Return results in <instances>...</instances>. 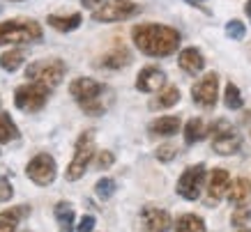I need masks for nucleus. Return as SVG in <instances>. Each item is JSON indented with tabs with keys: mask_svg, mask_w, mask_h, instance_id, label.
Returning a JSON list of instances; mask_svg holds the SVG:
<instances>
[{
	"mask_svg": "<svg viewBox=\"0 0 251 232\" xmlns=\"http://www.w3.org/2000/svg\"><path fill=\"white\" fill-rule=\"evenodd\" d=\"M131 39L138 51L150 58L173 55L180 46V32L171 25H161V23H141L131 30Z\"/></svg>",
	"mask_w": 251,
	"mask_h": 232,
	"instance_id": "1",
	"label": "nucleus"
},
{
	"mask_svg": "<svg viewBox=\"0 0 251 232\" xmlns=\"http://www.w3.org/2000/svg\"><path fill=\"white\" fill-rule=\"evenodd\" d=\"M72 97L76 99V104L83 108L88 115H101L108 108V99H104V94L108 92V88L104 83L95 81V78H76L69 85Z\"/></svg>",
	"mask_w": 251,
	"mask_h": 232,
	"instance_id": "2",
	"label": "nucleus"
},
{
	"mask_svg": "<svg viewBox=\"0 0 251 232\" xmlns=\"http://www.w3.org/2000/svg\"><path fill=\"white\" fill-rule=\"evenodd\" d=\"M42 39V25L32 19H12L0 23V46L2 44H30Z\"/></svg>",
	"mask_w": 251,
	"mask_h": 232,
	"instance_id": "3",
	"label": "nucleus"
},
{
	"mask_svg": "<svg viewBox=\"0 0 251 232\" xmlns=\"http://www.w3.org/2000/svg\"><path fill=\"white\" fill-rule=\"evenodd\" d=\"M92 157H95V131H83L76 140V150H74V159L69 163L65 177L69 182H76L83 177L85 168L90 165Z\"/></svg>",
	"mask_w": 251,
	"mask_h": 232,
	"instance_id": "4",
	"label": "nucleus"
},
{
	"mask_svg": "<svg viewBox=\"0 0 251 232\" xmlns=\"http://www.w3.org/2000/svg\"><path fill=\"white\" fill-rule=\"evenodd\" d=\"M65 62L62 60H39V62H32L28 65L25 69V78L30 83H39V85H46L53 90L55 85L65 78Z\"/></svg>",
	"mask_w": 251,
	"mask_h": 232,
	"instance_id": "5",
	"label": "nucleus"
},
{
	"mask_svg": "<svg viewBox=\"0 0 251 232\" xmlns=\"http://www.w3.org/2000/svg\"><path fill=\"white\" fill-rule=\"evenodd\" d=\"M210 138H212V150L217 154H224V157H228V154H235L240 152L242 147V136L237 134L235 127H230L228 122H214L212 127H210Z\"/></svg>",
	"mask_w": 251,
	"mask_h": 232,
	"instance_id": "6",
	"label": "nucleus"
},
{
	"mask_svg": "<svg viewBox=\"0 0 251 232\" xmlns=\"http://www.w3.org/2000/svg\"><path fill=\"white\" fill-rule=\"evenodd\" d=\"M49 94H51V88L39 85V83H25L21 88H16L14 104H16V108L23 113H37L46 106Z\"/></svg>",
	"mask_w": 251,
	"mask_h": 232,
	"instance_id": "7",
	"label": "nucleus"
},
{
	"mask_svg": "<svg viewBox=\"0 0 251 232\" xmlns=\"http://www.w3.org/2000/svg\"><path fill=\"white\" fill-rule=\"evenodd\" d=\"M141 12L136 2L131 0H108L104 5H99L92 12V21L99 23H115V21H127L131 16H136Z\"/></svg>",
	"mask_w": 251,
	"mask_h": 232,
	"instance_id": "8",
	"label": "nucleus"
},
{
	"mask_svg": "<svg viewBox=\"0 0 251 232\" xmlns=\"http://www.w3.org/2000/svg\"><path fill=\"white\" fill-rule=\"evenodd\" d=\"M203 184H205V165H189L177 180V193L182 195L184 200H198Z\"/></svg>",
	"mask_w": 251,
	"mask_h": 232,
	"instance_id": "9",
	"label": "nucleus"
},
{
	"mask_svg": "<svg viewBox=\"0 0 251 232\" xmlns=\"http://www.w3.org/2000/svg\"><path fill=\"white\" fill-rule=\"evenodd\" d=\"M217 97H219V76L214 74V71L205 74L201 81L194 83V88H191V99L201 108H212L217 104Z\"/></svg>",
	"mask_w": 251,
	"mask_h": 232,
	"instance_id": "10",
	"label": "nucleus"
},
{
	"mask_svg": "<svg viewBox=\"0 0 251 232\" xmlns=\"http://www.w3.org/2000/svg\"><path fill=\"white\" fill-rule=\"evenodd\" d=\"M28 177H30L37 186H49L51 182L55 180V161L51 154H37V157L32 159L28 168Z\"/></svg>",
	"mask_w": 251,
	"mask_h": 232,
	"instance_id": "11",
	"label": "nucleus"
},
{
	"mask_svg": "<svg viewBox=\"0 0 251 232\" xmlns=\"http://www.w3.org/2000/svg\"><path fill=\"white\" fill-rule=\"evenodd\" d=\"M141 223H143V232H168L171 230V214L159 207H145L141 211Z\"/></svg>",
	"mask_w": 251,
	"mask_h": 232,
	"instance_id": "12",
	"label": "nucleus"
},
{
	"mask_svg": "<svg viewBox=\"0 0 251 232\" xmlns=\"http://www.w3.org/2000/svg\"><path fill=\"white\" fill-rule=\"evenodd\" d=\"M164 83H166V74L161 71L159 67H154V65H150V67H143L141 71H138L136 76V90L138 92H157L159 88H164Z\"/></svg>",
	"mask_w": 251,
	"mask_h": 232,
	"instance_id": "13",
	"label": "nucleus"
},
{
	"mask_svg": "<svg viewBox=\"0 0 251 232\" xmlns=\"http://www.w3.org/2000/svg\"><path fill=\"white\" fill-rule=\"evenodd\" d=\"M230 184V175L224 168H214L210 172V182H207V205H217V202L226 195Z\"/></svg>",
	"mask_w": 251,
	"mask_h": 232,
	"instance_id": "14",
	"label": "nucleus"
},
{
	"mask_svg": "<svg viewBox=\"0 0 251 232\" xmlns=\"http://www.w3.org/2000/svg\"><path fill=\"white\" fill-rule=\"evenodd\" d=\"M177 65H180L182 71H187V74L194 76V74H198V71H203V67H205V58H203V53L198 51V48L189 46V48H184V51L180 53Z\"/></svg>",
	"mask_w": 251,
	"mask_h": 232,
	"instance_id": "15",
	"label": "nucleus"
},
{
	"mask_svg": "<svg viewBox=\"0 0 251 232\" xmlns=\"http://www.w3.org/2000/svg\"><path fill=\"white\" fill-rule=\"evenodd\" d=\"M131 62V53L127 46H115L113 51H108L106 55H101L99 60V67L104 69H120V67H127Z\"/></svg>",
	"mask_w": 251,
	"mask_h": 232,
	"instance_id": "16",
	"label": "nucleus"
},
{
	"mask_svg": "<svg viewBox=\"0 0 251 232\" xmlns=\"http://www.w3.org/2000/svg\"><path fill=\"white\" fill-rule=\"evenodd\" d=\"M226 195H228V200L233 202V205H237V207L249 205V202H251V184H249V180L240 177V180L230 182Z\"/></svg>",
	"mask_w": 251,
	"mask_h": 232,
	"instance_id": "17",
	"label": "nucleus"
},
{
	"mask_svg": "<svg viewBox=\"0 0 251 232\" xmlns=\"http://www.w3.org/2000/svg\"><path fill=\"white\" fill-rule=\"evenodd\" d=\"M28 214H30V207H25V205L0 211V232H14L16 225H19V221L25 218Z\"/></svg>",
	"mask_w": 251,
	"mask_h": 232,
	"instance_id": "18",
	"label": "nucleus"
},
{
	"mask_svg": "<svg viewBox=\"0 0 251 232\" xmlns=\"http://www.w3.org/2000/svg\"><path fill=\"white\" fill-rule=\"evenodd\" d=\"M148 131L152 136H175L180 131V117L175 115H164V117H157V120L148 127Z\"/></svg>",
	"mask_w": 251,
	"mask_h": 232,
	"instance_id": "19",
	"label": "nucleus"
},
{
	"mask_svg": "<svg viewBox=\"0 0 251 232\" xmlns=\"http://www.w3.org/2000/svg\"><path fill=\"white\" fill-rule=\"evenodd\" d=\"M81 21H83V16L78 14H69V16H58V14H51L49 19H46V23L51 25V28H55L58 32H72L76 30L78 25H81Z\"/></svg>",
	"mask_w": 251,
	"mask_h": 232,
	"instance_id": "20",
	"label": "nucleus"
},
{
	"mask_svg": "<svg viewBox=\"0 0 251 232\" xmlns=\"http://www.w3.org/2000/svg\"><path fill=\"white\" fill-rule=\"evenodd\" d=\"M205 136H207V127L201 117H191V120L184 124V142H187V145H194V142L203 140Z\"/></svg>",
	"mask_w": 251,
	"mask_h": 232,
	"instance_id": "21",
	"label": "nucleus"
},
{
	"mask_svg": "<svg viewBox=\"0 0 251 232\" xmlns=\"http://www.w3.org/2000/svg\"><path fill=\"white\" fill-rule=\"evenodd\" d=\"M177 101H180V90H177L175 85H168V88H164L161 94H157V99L150 101V108H152V111H161V108L175 106Z\"/></svg>",
	"mask_w": 251,
	"mask_h": 232,
	"instance_id": "22",
	"label": "nucleus"
},
{
	"mask_svg": "<svg viewBox=\"0 0 251 232\" xmlns=\"http://www.w3.org/2000/svg\"><path fill=\"white\" fill-rule=\"evenodd\" d=\"M175 232H205V221L196 214H182L175 221Z\"/></svg>",
	"mask_w": 251,
	"mask_h": 232,
	"instance_id": "23",
	"label": "nucleus"
},
{
	"mask_svg": "<svg viewBox=\"0 0 251 232\" xmlns=\"http://www.w3.org/2000/svg\"><path fill=\"white\" fill-rule=\"evenodd\" d=\"M16 138H19V127L9 117V113H0V142L7 145V142L16 140Z\"/></svg>",
	"mask_w": 251,
	"mask_h": 232,
	"instance_id": "24",
	"label": "nucleus"
},
{
	"mask_svg": "<svg viewBox=\"0 0 251 232\" xmlns=\"http://www.w3.org/2000/svg\"><path fill=\"white\" fill-rule=\"evenodd\" d=\"M55 218H58L62 232H72V225H74V209H72L69 202H58V205H55Z\"/></svg>",
	"mask_w": 251,
	"mask_h": 232,
	"instance_id": "25",
	"label": "nucleus"
},
{
	"mask_svg": "<svg viewBox=\"0 0 251 232\" xmlns=\"http://www.w3.org/2000/svg\"><path fill=\"white\" fill-rule=\"evenodd\" d=\"M23 60H25L23 51L12 48V51H7V53H2V55H0V67L5 69V71H16V69L23 65Z\"/></svg>",
	"mask_w": 251,
	"mask_h": 232,
	"instance_id": "26",
	"label": "nucleus"
},
{
	"mask_svg": "<svg viewBox=\"0 0 251 232\" xmlns=\"http://www.w3.org/2000/svg\"><path fill=\"white\" fill-rule=\"evenodd\" d=\"M224 104H226V108H230V111H240L244 106V99H242V94H240V90H237L235 83H228V85H226Z\"/></svg>",
	"mask_w": 251,
	"mask_h": 232,
	"instance_id": "27",
	"label": "nucleus"
},
{
	"mask_svg": "<svg viewBox=\"0 0 251 232\" xmlns=\"http://www.w3.org/2000/svg\"><path fill=\"white\" fill-rule=\"evenodd\" d=\"M226 35H228L230 39L240 42V39H244V35H247V25H244L240 19H233V21L226 23Z\"/></svg>",
	"mask_w": 251,
	"mask_h": 232,
	"instance_id": "28",
	"label": "nucleus"
},
{
	"mask_svg": "<svg viewBox=\"0 0 251 232\" xmlns=\"http://www.w3.org/2000/svg\"><path fill=\"white\" fill-rule=\"evenodd\" d=\"M115 191V182L108 180V177H104V180H99L97 184H95V193L101 198V200H108L111 195H113Z\"/></svg>",
	"mask_w": 251,
	"mask_h": 232,
	"instance_id": "29",
	"label": "nucleus"
},
{
	"mask_svg": "<svg viewBox=\"0 0 251 232\" xmlns=\"http://www.w3.org/2000/svg\"><path fill=\"white\" fill-rule=\"evenodd\" d=\"M251 221V209L244 205V207H237L235 211H233V216H230V223H233V228H242V225H247Z\"/></svg>",
	"mask_w": 251,
	"mask_h": 232,
	"instance_id": "30",
	"label": "nucleus"
},
{
	"mask_svg": "<svg viewBox=\"0 0 251 232\" xmlns=\"http://www.w3.org/2000/svg\"><path fill=\"white\" fill-rule=\"evenodd\" d=\"M175 154H177V150H175L173 145H164V147H159V150L154 152V157L159 159V161H173Z\"/></svg>",
	"mask_w": 251,
	"mask_h": 232,
	"instance_id": "31",
	"label": "nucleus"
},
{
	"mask_svg": "<svg viewBox=\"0 0 251 232\" xmlns=\"http://www.w3.org/2000/svg\"><path fill=\"white\" fill-rule=\"evenodd\" d=\"M113 161H115V157L111 154V152H99V157H97V161H95V165H97L99 170H106V168H111V165H113Z\"/></svg>",
	"mask_w": 251,
	"mask_h": 232,
	"instance_id": "32",
	"label": "nucleus"
},
{
	"mask_svg": "<svg viewBox=\"0 0 251 232\" xmlns=\"http://www.w3.org/2000/svg\"><path fill=\"white\" fill-rule=\"evenodd\" d=\"M12 193H14V191H12V184L7 182V177H0V200H2V202L9 200V198H12Z\"/></svg>",
	"mask_w": 251,
	"mask_h": 232,
	"instance_id": "33",
	"label": "nucleus"
},
{
	"mask_svg": "<svg viewBox=\"0 0 251 232\" xmlns=\"http://www.w3.org/2000/svg\"><path fill=\"white\" fill-rule=\"evenodd\" d=\"M92 230H95V216H83L76 228V232H92Z\"/></svg>",
	"mask_w": 251,
	"mask_h": 232,
	"instance_id": "34",
	"label": "nucleus"
},
{
	"mask_svg": "<svg viewBox=\"0 0 251 232\" xmlns=\"http://www.w3.org/2000/svg\"><path fill=\"white\" fill-rule=\"evenodd\" d=\"M104 2H106V0H81V5H83V7H90V9H97L99 5H104Z\"/></svg>",
	"mask_w": 251,
	"mask_h": 232,
	"instance_id": "35",
	"label": "nucleus"
},
{
	"mask_svg": "<svg viewBox=\"0 0 251 232\" xmlns=\"http://www.w3.org/2000/svg\"><path fill=\"white\" fill-rule=\"evenodd\" d=\"M244 12H247V16H249V21H251V0H247V5H244Z\"/></svg>",
	"mask_w": 251,
	"mask_h": 232,
	"instance_id": "36",
	"label": "nucleus"
},
{
	"mask_svg": "<svg viewBox=\"0 0 251 232\" xmlns=\"http://www.w3.org/2000/svg\"><path fill=\"white\" fill-rule=\"evenodd\" d=\"M235 232H251V228H247V225H242V228H237Z\"/></svg>",
	"mask_w": 251,
	"mask_h": 232,
	"instance_id": "37",
	"label": "nucleus"
},
{
	"mask_svg": "<svg viewBox=\"0 0 251 232\" xmlns=\"http://www.w3.org/2000/svg\"><path fill=\"white\" fill-rule=\"evenodd\" d=\"M187 2H189V5H194V7H196L198 2H205V0H187Z\"/></svg>",
	"mask_w": 251,
	"mask_h": 232,
	"instance_id": "38",
	"label": "nucleus"
},
{
	"mask_svg": "<svg viewBox=\"0 0 251 232\" xmlns=\"http://www.w3.org/2000/svg\"><path fill=\"white\" fill-rule=\"evenodd\" d=\"M23 232H30V230H23Z\"/></svg>",
	"mask_w": 251,
	"mask_h": 232,
	"instance_id": "39",
	"label": "nucleus"
},
{
	"mask_svg": "<svg viewBox=\"0 0 251 232\" xmlns=\"http://www.w3.org/2000/svg\"><path fill=\"white\" fill-rule=\"evenodd\" d=\"M14 2H19V0H14Z\"/></svg>",
	"mask_w": 251,
	"mask_h": 232,
	"instance_id": "40",
	"label": "nucleus"
}]
</instances>
